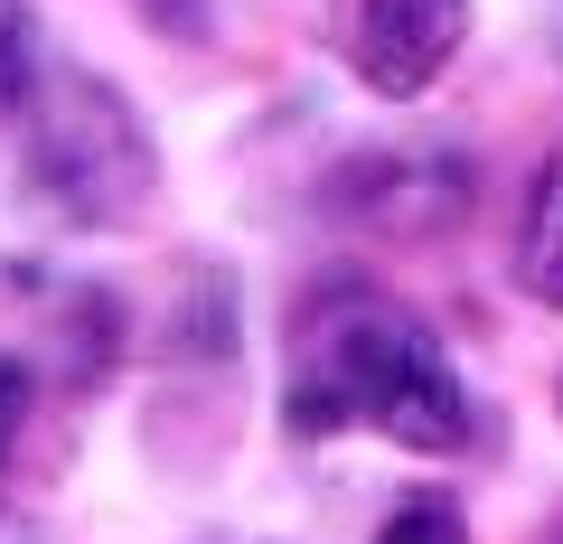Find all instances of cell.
I'll use <instances>...</instances> for the list:
<instances>
[{"label":"cell","instance_id":"obj_1","mask_svg":"<svg viewBox=\"0 0 563 544\" xmlns=\"http://www.w3.org/2000/svg\"><path fill=\"white\" fill-rule=\"evenodd\" d=\"M301 442H329L339 423H376L404 451H461L470 442V395L451 376L442 338L413 320L404 301L339 282L320 310V329L301 338V376L282 395Z\"/></svg>","mask_w":563,"mask_h":544},{"label":"cell","instance_id":"obj_2","mask_svg":"<svg viewBox=\"0 0 563 544\" xmlns=\"http://www.w3.org/2000/svg\"><path fill=\"white\" fill-rule=\"evenodd\" d=\"M20 132H29V179L57 217L76 225H132L151 207V132L141 113L113 95L103 76H76V66H47L38 95L20 103Z\"/></svg>","mask_w":563,"mask_h":544},{"label":"cell","instance_id":"obj_3","mask_svg":"<svg viewBox=\"0 0 563 544\" xmlns=\"http://www.w3.org/2000/svg\"><path fill=\"white\" fill-rule=\"evenodd\" d=\"M479 188V160L451 142H404V151H357V160L329 179V207L357 217L366 235H395V244H422L442 235L451 217L470 207Z\"/></svg>","mask_w":563,"mask_h":544},{"label":"cell","instance_id":"obj_4","mask_svg":"<svg viewBox=\"0 0 563 544\" xmlns=\"http://www.w3.org/2000/svg\"><path fill=\"white\" fill-rule=\"evenodd\" d=\"M461 29H470V0H366L357 10V76L404 103L461 57Z\"/></svg>","mask_w":563,"mask_h":544},{"label":"cell","instance_id":"obj_5","mask_svg":"<svg viewBox=\"0 0 563 544\" xmlns=\"http://www.w3.org/2000/svg\"><path fill=\"white\" fill-rule=\"evenodd\" d=\"M517 282H526V301L563 310V142H554V160L536 169V198H526V225H517Z\"/></svg>","mask_w":563,"mask_h":544},{"label":"cell","instance_id":"obj_6","mask_svg":"<svg viewBox=\"0 0 563 544\" xmlns=\"http://www.w3.org/2000/svg\"><path fill=\"white\" fill-rule=\"evenodd\" d=\"M38 76H47V57H38V29L0 10V113H20V103L38 95Z\"/></svg>","mask_w":563,"mask_h":544},{"label":"cell","instance_id":"obj_7","mask_svg":"<svg viewBox=\"0 0 563 544\" xmlns=\"http://www.w3.org/2000/svg\"><path fill=\"white\" fill-rule=\"evenodd\" d=\"M376 544H470V525H461L451 498H404L395 517L376 525Z\"/></svg>","mask_w":563,"mask_h":544},{"label":"cell","instance_id":"obj_8","mask_svg":"<svg viewBox=\"0 0 563 544\" xmlns=\"http://www.w3.org/2000/svg\"><path fill=\"white\" fill-rule=\"evenodd\" d=\"M29 403H38V376H29V357H10V347H0V460L20 451V432H29Z\"/></svg>","mask_w":563,"mask_h":544},{"label":"cell","instance_id":"obj_9","mask_svg":"<svg viewBox=\"0 0 563 544\" xmlns=\"http://www.w3.org/2000/svg\"><path fill=\"white\" fill-rule=\"evenodd\" d=\"M66 366H76V385H95L103 366H113V301H85L76 310V357H66Z\"/></svg>","mask_w":563,"mask_h":544},{"label":"cell","instance_id":"obj_10","mask_svg":"<svg viewBox=\"0 0 563 544\" xmlns=\"http://www.w3.org/2000/svg\"><path fill=\"white\" fill-rule=\"evenodd\" d=\"M141 10H151L161 29H169V10H179V38H198V29H207V10H198V0H141Z\"/></svg>","mask_w":563,"mask_h":544},{"label":"cell","instance_id":"obj_11","mask_svg":"<svg viewBox=\"0 0 563 544\" xmlns=\"http://www.w3.org/2000/svg\"><path fill=\"white\" fill-rule=\"evenodd\" d=\"M554 403H563V385H554Z\"/></svg>","mask_w":563,"mask_h":544}]
</instances>
